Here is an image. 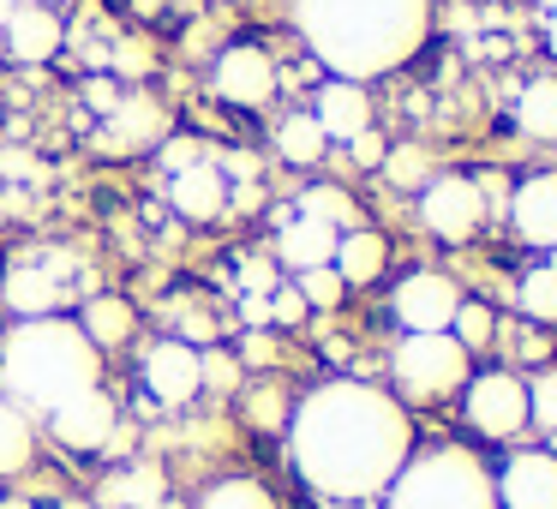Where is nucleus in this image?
Wrapping results in <instances>:
<instances>
[{"label":"nucleus","instance_id":"obj_1","mask_svg":"<svg viewBox=\"0 0 557 509\" xmlns=\"http://www.w3.org/2000/svg\"><path fill=\"white\" fill-rule=\"evenodd\" d=\"M288 461L318 497L366 504L384 497L413 456V420L389 389L360 377H330L288 408Z\"/></svg>","mask_w":557,"mask_h":509},{"label":"nucleus","instance_id":"obj_2","mask_svg":"<svg viewBox=\"0 0 557 509\" xmlns=\"http://www.w3.org/2000/svg\"><path fill=\"white\" fill-rule=\"evenodd\" d=\"M294 30L318 73L372 85L425 49L432 0H294Z\"/></svg>","mask_w":557,"mask_h":509},{"label":"nucleus","instance_id":"obj_3","mask_svg":"<svg viewBox=\"0 0 557 509\" xmlns=\"http://www.w3.org/2000/svg\"><path fill=\"white\" fill-rule=\"evenodd\" d=\"M102 353L73 318H25L0 348V396L25 413H49L78 389H97Z\"/></svg>","mask_w":557,"mask_h":509},{"label":"nucleus","instance_id":"obj_4","mask_svg":"<svg viewBox=\"0 0 557 509\" xmlns=\"http://www.w3.org/2000/svg\"><path fill=\"white\" fill-rule=\"evenodd\" d=\"M384 509H497V485L473 449L437 444L401 461V473L384 492Z\"/></svg>","mask_w":557,"mask_h":509},{"label":"nucleus","instance_id":"obj_5","mask_svg":"<svg viewBox=\"0 0 557 509\" xmlns=\"http://www.w3.org/2000/svg\"><path fill=\"white\" fill-rule=\"evenodd\" d=\"M468 360L473 353L449 330H408L396 342V353H389V372H396V389L408 401H444L473 377Z\"/></svg>","mask_w":557,"mask_h":509},{"label":"nucleus","instance_id":"obj_6","mask_svg":"<svg viewBox=\"0 0 557 509\" xmlns=\"http://www.w3.org/2000/svg\"><path fill=\"white\" fill-rule=\"evenodd\" d=\"M461 413L480 437H516L528 425V384L516 372H480L461 384Z\"/></svg>","mask_w":557,"mask_h":509},{"label":"nucleus","instance_id":"obj_7","mask_svg":"<svg viewBox=\"0 0 557 509\" xmlns=\"http://www.w3.org/2000/svg\"><path fill=\"white\" fill-rule=\"evenodd\" d=\"M420 222L437 234V240H449V246L473 240L480 222H485L480 186H473L468 174H432V181L420 186Z\"/></svg>","mask_w":557,"mask_h":509},{"label":"nucleus","instance_id":"obj_8","mask_svg":"<svg viewBox=\"0 0 557 509\" xmlns=\"http://www.w3.org/2000/svg\"><path fill=\"white\" fill-rule=\"evenodd\" d=\"M276 85H282L276 61H270L264 49H252V42L222 49L216 73H210V90H216L222 102H234V109H264V102L276 97Z\"/></svg>","mask_w":557,"mask_h":509},{"label":"nucleus","instance_id":"obj_9","mask_svg":"<svg viewBox=\"0 0 557 509\" xmlns=\"http://www.w3.org/2000/svg\"><path fill=\"white\" fill-rule=\"evenodd\" d=\"M114 425H121V413H114V401L97 389H78V396H66L61 408H49V432L61 449H78V456H90V449H109L114 444Z\"/></svg>","mask_w":557,"mask_h":509},{"label":"nucleus","instance_id":"obj_10","mask_svg":"<svg viewBox=\"0 0 557 509\" xmlns=\"http://www.w3.org/2000/svg\"><path fill=\"white\" fill-rule=\"evenodd\" d=\"M169 138V109H157L150 97H114L109 109H102V133H97V150H109V157H138V150L162 145Z\"/></svg>","mask_w":557,"mask_h":509},{"label":"nucleus","instance_id":"obj_11","mask_svg":"<svg viewBox=\"0 0 557 509\" xmlns=\"http://www.w3.org/2000/svg\"><path fill=\"white\" fill-rule=\"evenodd\" d=\"M492 485L497 509H557V456L552 449H516Z\"/></svg>","mask_w":557,"mask_h":509},{"label":"nucleus","instance_id":"obj_12","mask_svg":"<svg viewBox=\"0 0 557 509\" xmlns=\"http://www.w3.org/2000/svg\"><path fill=\"white\" fill-rule=\"evenodd\" d=\"M396 324L401 330H449V318H456L461 306V288L449 276H437V270H413V276L396 282Z\"/></svg>","mask_w":557,"mask_h":509},{"label":"nucleus","instance_id":"obj_13","mask_svg":"<svg viewBox=\"0 0 557 509\" xmlns=\"http://www.w3.org/2000/svg\"><path fill=\"white\" fill-rule=\"evenodd\" d=\"M145 389H150V401H162V408L193 401L198 389H205V372H198L193 342L169 336V342H157V348H145Z\"/></svg>","mask_w":557,"mask_h":509},{"label":"nucleus","instance_id":"obj_14","mask_svg":"<svg viewBox=\"0 0 557 509\" xmlns=\"http://www.w3.org/2000/svg\"><path fill=\"white\" fill-rule=\"evenodd\" d=\"M61 270L49 264V258H18V264H7V276H0V300H7V312L25 324V318H54L61 312Z\"/></svg>","mask_w":557,"mask_h":509},{"label":"nucleus","instance_id":"obj_15","mask_svg":"<svg viewBox=\"0 0 557 509\" xmlns=\"http://www.w3.org/2000/svg\"><path fill=\"white\" fill-rule=\"evenodd\" d=\"M0 37H7V61L42 66V61H54V49H61V13H49V7H37V0H18L13 13L0 18Z\"/></svg>","mask_w":557,"mask_h":509},{"label":"nucleus","instance_id":"obj_16","mask_svg":"<svg viewBox=\"0 0 557 509\" xmlns=\"http://www.w3.org/2000/svg\"><path fill=\"white\" fill-rule=\"evenodd\" d=\"M509 222H516V234L528 246L552 252L557 246V174H533V181H521L516 193H509Z\"/></svg>","mask_w":557,"mask_h":509},{"label":"nucleus","instance_id":"obj_17","mask_svg":"<svg viewBox=\"0 0 557 509\" xmlns=\"http://www.w3.org/2000/svg\"><path fill=\"white\" fill-rule=\"evenodd\" d=\"M228 198H234V186L222 181V169L216 162H193V169H181L169 181V204L181 210L186 222H216L222 210H228Z\"/></svg>","mask_w":557,"mask_h":509},{"label":"nucleus","instance_id":"obj_18","mask_svg":"<svg viewBox=\"0 0 557 509\" xmlns=\"http://www.w3.org/2000/svg\"><path fill=\"white\" fill-rule=\"evenodd\" d=\"M312 121L324 126V138L348 145L354 133H366V126H372V97H366V85L324 78V85H318V102H312Z\"/></svg>","mask_w":557,"mask_h":509},{"label":"nucleus","instance_id":"obj_19","mask_svg":"<svg viewBox=\"0 0 557 509\" xmlns=\"http://www.w3.org/2000/svg\"><path fill=\"white\" fill-rule=\"evenodd\" d=\"M336 240L342 234L330 228V222H312V216H282V234H276V258L300 276V270H318V264H330L336 258Z\"/></svg>","mask_w":557,"mask_h":509},{"label":"nucleus","instance_id":"obj_20","mask_svg":"<svg viewBox=\"0 0 557 509\" xmlns=\"http://www.w3.org/2000/svg\"><path fill=\"white\" fill-rule=\"evenodd\" d=\"M384 258H389V246H384V234H372V228H342V240H336V258H330V270H336L348 288H366V282H377L384 276Z\"/></svg>","mask_w":557,"mask_h":509},{"label":"nucleus","instance_id":"obj_21","mask_svg":"<svg viewBox=\"0 0 557 509\" xmlns=\"http://www.w3.org/2000/svg\"><path fill=\"white\" fill-rule=\"evenodd\" d=\"M133 324H138V318H133V306H126L121 300V294H90V300H85V318H78V330H85V342H90V348H121V342L126 336H133Z\"/></svg>","mask_w":557,"mask_h":509},{"label":"nucleus","instance_id":"obj_22","mask_svg":"<svg viewBox=\"0 0 557 509\" xmlns=\"http://www.w3.org/2000/svg\"><path fill=\"white\" fill-rule=\"evenodd\" d=\"M162 497H169V485H162V473L145 468V461H133V468L102 480V504L109 509H150V504H162Z\"/></svg>","mask_w":557,"mask_h":509},{"label":"nucleus","instance_id":"obj_23","mask_svg":"<svg viewBox=\"0 0 557 509\" xmlns=\"http://www.w3.org/2000/svg\"><path fill=\"white\" fill-rule=\"evenodd\" d=\"M324 150H330V138H324V126L312 121V109L288 114V121L276 126V157L294 162V169H312V162H324Z\"/></svg>","mask_w":557,"mask_h":509},{"label":"nucleus","instance_id":"obj_24","mask_svg":"<svg viewBox=\"0 0 557 509\" xmlns=\"http://www.w3.org/2000/svg\"><path fill=\"white\" fill-rule=\"evenodd\" d=\"M37 456V432H30V413L13 408V401L0 396V480H13V473L30 468Z\"/></svg>","mask_w":557,"mask_h":509},{"label":"nucleus","instance_id":"obj_25","mask_svg":"<svg viewBox=\"0 0 557 509\" xmlns=\"http://www.w3.org/2000/svg\"><path fill=\"white\" fill-rule=\"evenodd\" d=\"M516 126L528 138H540V145H552V138H557V78H533V85H521Z\"/></svg>","mask_w":557,"mask_h":509},{"label":"nucleus","instance_id":"obj_26","mask_svg":"<svg viewBox=\"0 0 557 509\" xmlns=\"http://www.w3.org/2000/svg\"><path fill=\"white\" fill-rule=\"evenodd\" d=\"M294 216H312V222H330V228H354V198L342 193V186H306L300 198H294Z\"/></svg>","mask_w":557,"mask_h":509},{"label":"nucleus","instance_id":"obj_27","mask_svg":"<svg viewBox=\"0 0 557 509\" xmlns=\"http://www.w3.org/2000/svg\"><path fill=\"white\" fill-rule=\"evenodd\" d=\"M198 509H276V497H270V485H258V480H216L205 497H198Z\"/></svg>","mask_w":557,"mask_h":509},{"label":"nucleus","instance_id":"obj_28","mask_svg":"<svg viewBox=\"0 0 557 509\" xmlns=\"http://www.w3.org/2000/svg\"><path fill=\"white\" fill-rule=\"evenodd\" d=\"M516 306L528 318H540V324H557V270L552 264L528 270V276H521V288H516Z\"/></svg>","mask_w":557,"mask_h":509},{"label":"nucleus","instance_id":"obj_29","mask_svg":"<svg viewBox=\"0 0 557 509\" xmlns=\"http://www.w3.org/2000/svg\"><path fill=\"white\" fill-rule=\"evenodd\" d=\"M449 336H456L468 353L492 348V336H497V318H492V306H480V300H461V306H456V318H449Z\"/></svg>","mask_w":557,"mask_h":509},{"label":"nucleus","instance_id":"obj_30","mask_svg":"<svg viewBox=\"0 0 557 509\" xmlns=\"http://www.w3.org/2000/svg\"><path fill=\"white\" fill-rule=\"evenodd\" d=\"M294 288H300V300H306V306H318V312H330V306H342V300H348V282H342L330 264L300 270V282H294Z\"/></svg>","mask_w":557,"mask_h":509},{"label":"nucleus","instance_id":"obj_31","mask_svg":"<svg viewBox=\"0 0 557 509\" xmlns=\"http://www.w3.org/2000/svg\"><path fill=\"white\" fill-rule=\"evenodd\" d=\"M528 420H540L545 432H557V372H540L528 384Z\"/></svg>","mask_w":557,"mask_h":509},{"label":"nucleus","instance_id":"obj_32","mask_svg":"<svg viewBox=\"0 0 557 509\" xmlns=\"http://www.w3.org/2000/svg\"><path fill=\"white\" fill-rule=\"evenodd\" d=\"M246 420H258L264 432L288 425V396H282V389H252V396H246Z\"/></svg>","mask_w":557,"mask_h":509},{"label":"nucleus","instance_id":"obj_33","mask_svg":"<svg viewBox=\"0 0 557 509\" xmlns=\"http://www.w3.org/2000/svg\"><path fill=\"white\" fill-rule=\"evenodd\" d=\"M384 169H389V181H396V186H425V181H432V174H425V150H413V145L389 150Z\"/></svg>","mask_w":557,"mask_h":509},{"label":"nucleus","instance_id":"obj_34","mask_svg":"<svg viewBox=\"0 0 557 509\" xmlns=\"http://www.w3.org/2000/svg\"><path fill=\"white\" fill-rule=\"evenodd\" d=\"M42 174H49V169H42L30 150H13V145L0 150V186H13V181H42Z\"/></svg>","mask_w":557,"mask_h":509},{"label":"nucleus","instance_id":"obj_35","mask_svg":"<svg viewBox=\"0 0 557 509\" xmlns=\"http://www.w3.org/2000/svg\"><path fill=\"white\" fill-rule=\"evenodd\" d=\"M198 372H205V384H210V389H234V384H240V365H234L228 353H216V348L198 353Z\"/></svg>","mask_w":557,"mask_h":509},{"label":"nucleus","instance_id":"obj_36","mask_svg":"<svg viewBox=\"0 0 557 509\" xmlns=\"http://www.w3.org/2000/svg\"><path fill=\"white\" fill-rule=\"evenodd\" d=\"M348 157L360 162V169H384V157H389L384 133H372V126H366V133H354V138H348Z\"/></svg>","mask_w":557,"mask_h":509},{"label":"nucleus","instance_id":"obj_37","mask_svg":"<svg viewBox=\"0 0 557 509\" xmlns=\"http://www.w3.org/2000/svg\"><path fill=\"white\" fill-rule=\"evenodd\" d=\"M300 318H306V300H300L294 282H288V288H270V324L288 330V324H300Z\"/></svg>","mask_w":557,"mask_h":509},{"label":"nucleus","instance_id":"obj_38","mask_svg":"<svg viewBox=\"0 0 557 509\" xmlns=\"http://www.w3.org/2000/svg\"><path fill=\"white\" fill-rule=\"evenodd\" d=\"M205 157H210V150H198L193 138H174V133L162 138V162H169L174 174H181V169H193V162H205Z\"/></svg>","mask_w":557,"mask_h":509},{"label":"nucleus","instance_id":"obj_39","mask_svg":"<svg viewBox=\"0 0 557 509\" xmlns=\"http://www.w3.org/2000/svg\"><path fill=\"white\" fill-rule=\"evenodd\" d=\"M240 360H246V365H270V360H276V342H270L264 330H246V342H240Z\"/></svg>","mask_w":557,"mask_h":509},{"label":"nucleus","instance_id":"obj_40","mask_svg":"<svg viewBox=\"0 0 557 509\" xmlns=\"http://www.w3.org/2000/svg\"><path fill=\"white\" fill-rule=\"evenodd\" d=\"M240 288H246V294H270V288H276V270L246 258V264H240Z\"/></svg>","mask_w":557,"mask_h":509},{"label":"nucleus","instance_id":"obj_41","mask_svg":"<svg viewBox=\"0 0 557 509\" xmlns=\"http://www.w3.org/2000/svg\"><path fill=\"white\" fill-rule=\"evenodd\" d=\"M240 318L246 324H270V294H240Z\"/></svg>","mask_w":557,"mask_h":509},{"label":"nucleus","instance_id":"obj_42","mask_svg":"<svg viewBox=\"0 0 557 509\" xmlns=\"http://www.w3.org/2000/svg\"><path fill=\"white\" fill-rule=\"evenodd\" d=\"M109 66H121V73H145V54L133 49V42H126V49H114V61Z\"/></svg>","mask_w":557,"mask_h":509},{"label":"nucleus","instance_id":"obj_43","mask_svg":"<svg viewBox=\"0 0 557 509\" xmlns=\"http://www.w3.org/2000/svg\"><path fill=\"white\" fill-rule=\"evenodd\" d=\"M13 204H18V198H13V193H7V186H0V222L13 216Z\"/></svg>","mask_w":557,"mask_h":509},{"label":"nucleus","instance_id":"obj_44","mask_svg":"<svg viewBox=\"0 0 557 509\" xmlns=\"http://www.w3.org/2000/svg\"><path fill=\"white\" fill-rule=\"evenodd\" d=\"M545 42H552V61H557V13L545 18Z\"/></svg>","mask_w":557,"mask_h":509},{"label":"nucleus","instance_id":"obj_45","mask_svg":"<svg viewBox=\"0 0 557 509\" xmlns=\"http://www.w3.org/2000/svg\"><path fill=\"white\" fill-rule=\"evenodd\" d=\"M0 509H30V504H25V497H7V504H0Z\"/></svg>","mask_w":557,"mask_h":509},{"label":"nucleus","instance_id":"obj_46","mask_svg":"<svg viewBox=\"0 0 557 509\" xmlns=\"http://www.w3.org/2000/svg\"><path fill=\"white\" fill-rule=\"evenodd\" d=\"M150 509H186V504H174V497H162V504H150Z\"/></svg>","mask_w":557,"mask_h":509},{"label":"nucleus","instance_id":"obj_47","mask_svg":"<svg viewBox=\"0 0 557 509\" xmlns=\"http://www.w3.org/2000/svg\"><path fill=\"white\" fill-rule=\"evenodd\" d=\"M13 7H18V0H0V18H7V13H13Z\"/></svg>","mask_w":557,"mask_h":509},{"label":"nucleus","instance_id":"obj_48","mask_svg":"<svg viewBox=\"0 0 557 509\" xmlns=\"http://www.w3.org/2000/svg\"><path fill=\"white\" fill-rule=\"evenodd\" d=\"M540 13H557V0H540Z\"/></svg>","mask_w":557,"mask_h":509},{"label":"nucleus","instance_id":"obj_49","mask_svg":"<svg viewBox=\"0 0 557 509\" xmlns=\"http://www.w3.org/2000/svg\"><path fill=\"white\" fill-rule=\"evenodd\" d=\"M61 509H90V504H61Z\"/></svg>","mask_w":557,"mask_h":509}]
</instances>
